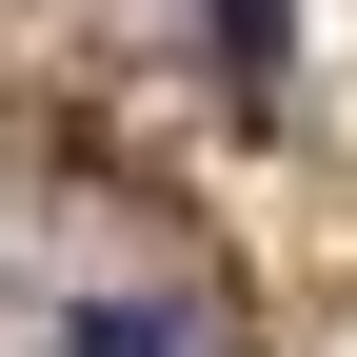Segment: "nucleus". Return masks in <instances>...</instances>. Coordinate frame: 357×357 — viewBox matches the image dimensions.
<instances>
[{
  "label": "nucleus",
  "instance_id": "1",
  "mask_svg": "<svg viewBox=\"0 0 357 357\" xmlns=\"http://www.w3.org/2000/svg\"><path fill=\"white\" fill-rule=\"evenodd\" d=\"M60 357H199V337H178L159 298H79V318H60Z\"/></svg>",
  "mask_w": 357,
  "mask_h": 357
}]
</instances>
